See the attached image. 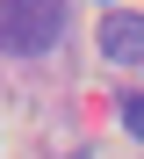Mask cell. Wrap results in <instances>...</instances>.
<instances>
[{"label": "cell", "mask_w": 144, "mask_h": 159, "mask_svg": "<svg viewBox=\"0 0 144 159\" xmlns=\"http://www.w3.org/2000/svg\"><path fill=\"white\" fill-rule=\"evenodd\" d=\"M65 22H72L65 0H0V51H15V58H43V51H58Z\"/></svg>", "instance_id": "obj_1"}, {"label": "cell", "mask_w": 144, "mask_h": 159, "mask_svg": "<svg viewBox=\"0 0 144 159\" xmlns=\"http://www.w3.org/2000/svg\"><path fill=\"white\" fill-rule=\"evenodd\" d=\"M101 51H108V58H144V15H123V7H115V15H101Z\"/></svg>", "instance_id": "obj_2"}, {"label": "cell", "mask_w": 144, "mask_h": 159, "mask_svg": "<svg viewBox=\"0 0 144 159\" xmlns=\"http://www.w3.org/2000/svg\"><path fill=\"white\" fill-rule=\"evenodd\" d=\"M123 130L144 138V94H123Z\"/></svg>", "instance_id": "obj_3"}, {"label": "cell", "mask_w": 144, "mask_h": 159, "mask_svg": "<svg viewBox=\"0 0 144 159\" xmlns=\"http://www.w3.org/2000/svg\"><path fill=\"white\" fill-rule=\"evenodd\" d=\"M137 65H144V58H137Z\"/></svg>", "instance_id": "obj_4"}]
</instances>
